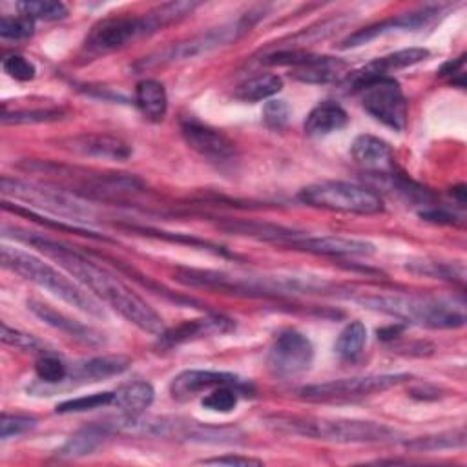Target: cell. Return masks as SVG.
<instances>
[{"label":"cell","instance_id":"1","mask_svg":"<svg viewBox=\"0 0 467 467\" xmlns=\"http://www.w3.org/2000/svg\"><path fill=\"white\" fill-rule=\"evenodd\" d=\"M18 239L33 244L51 259H55L69 275L75 277L80 285L91 290L97 297H100L108 306L119 312L128 323L135 325L142 332L161 336L166 330L162 317L137 294L133 292L124 281H120L113 272L108 268L93 263L86 255L40 235L33 234H16Z\"/></svg>","mask_w":467,"mask_h":467},{"label":"cell","instance_id":"2","mask_svg":"<svg viewBox=\"0 0 467 467\" xmlns=\"http://www.w3.org/2000/svg\"><path fill=\"white\" fill-rule=\"evenodd\" d=\"M356 301L368 310L425 328H458L465 325L463 303H456L454 299L405 294H365Z\"/></svg>","mask_w":467,"mask_h":467},{"label":"cell","instance_id":"3","mask_svg":"<svg viewBox=\"0 0 467 467\" xmlns=\"http://www.w3.org/2000/svg\"><path fill=\"white\" fill-rule=\"evenodd\" d=\"M2 266L22 275L24 279L35 283L40 288H46L64 303L75 306L77 310L89 314L93 317H104L106 312L100 303L89 296L84 288H80L67 275L58 272L55 266L47 265L40 257L27 254L15 246H2Z\"/></svg>","mask_w":467,"mask_h":467},{"label":"cell","instance_id":"4","mask_svg":"<svg viewBox=\"0 0 467 467\" xmlns=\"http://www.w3.org/2000/svg\"><path fill=\"white\" fill-rule=\"evenodd\" d=\"M268 425L275 431L336 443H387L398 436L392 427L368 420L275 416L268 420Z\"/></svg>","mask_w":467,"mask_h":467},{"label":"cell","instance_id":"5","mask_svg":"<svg viewBox=\"0 0 467 467\" xmlns=\"http://www.w3.org/2000/svg\"><path fill=\"white\" fill-rule=\"evenodd\" d=\"M297 197L305 204L332 212L359 215L383 212V201L374 190L345 181H321L308 184L299 190Z\"/></svg>","mask_w":467,"mask_h":467},{"label":"cell","instance_id":"6","mask_svg":"<svg viewBox=\"0 0 467 467\" xmlns=\"http://www.w3.org/2000/svg\"><path fill=\"white\" fill-rule=\"evenodd\" d=\"M0 190L5 197L22 201L26 206H33L71 221H89L93 217V210L84 201L64 190L40 186L5 175L0 179Z\"/></svg>","mask_w":467,"mask_h":467},{"label":"cell","instance_id":"7","mask_svg":"<svg viewBox=\"0 0 467 467\" xmlns=\"http://www.w3.org/2000/svg\"><path fill=\"white\" fill-rule=\"evenodd\" d=\"M254 22H255L254 15H248V16L237 18L235 22H228V24H223L219 27L202 31V33L193 35L186 40L171 44L170 47L162 49L157 57H150L148 60H144V66L177 62V60H186V58H193V57H199V55H206L213 49H219L223 46H228V44L235 42L239 36H243L252 27Z\"/></svg>","mask_w":467,"mask_h":467},{"label":"cell","instance_id":"8","mask_svg":"<svg viewBox=\"0 0 467 467\" xmlns=\"http://www.w3.org/2000/svg\"><path fill=\"white\" fill-rule=\"evenodd\" d=\"M356 93H359V100L363 109L374 117L383 126L401 131L407 122V99L390 75L376 77L361 84Z\"/></svg>","mask_w":467,"mask_h":467},{"label":"cell","instance_id":"9","mask_svg":"<svg viewBox=\"0 0 467 467\" xmlns=\"http://www.w3.org/2000/svg\"><path fill=\"white\" fill-rule=\"evenodd\" d=\"M407 374H368V376H354L343 379H332L325 383L306 385L299 390L301 398L310 401H343L356 400L363 396H370L376 392H385L403 381H407Z\"/></svg>","mask_w":467,"mask_h":467},{"label":"cell","instance_id":"10","mask_svg":"<svg viewBox=\"0 0 467 467\" xmlns=\"http://www.w3.org/2000/svg\"><path fill=\"white\" fill-rule=\"evenodd\" d=\"M312 363H314L312 341L305 334L294 328L281 330L274 337L266 356L268 370L281 379H294L306 374Z\"/></svg>","mask_w":467,"mask_h":467},{"label":"cell","instance_id":"11","mask_svg":"<svg viewBox=\"0 0 467 467\" xmlns=\"http://www.w3.org/2000/svg\"><path fill=\"white\" fill-rule=\"evenodd\" d=\"M151 33L155 31L148 13L140 16H109L91 27L84 40V49L91 55H104Z\"/></svg>","mask_w":467,"mask_h":467},{"label":"cell","instance_id":"12","mask_svg":"<svg viewBox=\"0 0 467 467\" xmlns=\"http://www.w3.org/2000/svg\"><path fill=\"white\" fill-rule=\"evenodd\" d=\"M270 66H292L294 78L306 84H328L334 80H341L347 77V62L336 57H321L297 49H283L275 51L263 60Z\"/></svg>","mask_w":467,"mask_h":467},{"label":"cell","instance_id":"13","mask_svg":"<svg viewBox=\"0 0 467 467\" xmlns=\"http://www.w3.org/2000/svg\"><path fill=\"white\" fill-rule=\"evenodd\" d=\"M181 133L186 144L210 162L223 164L235 157V144L221 130H215L195 117L181 120Z\"/></svg>","mask_w":467,"mask_h":467},{"label":"cell","instance_id":"14","mask_svg":"<svg viewBox=\"0 0 467 467\" xmlns=\"http://www.w3.org/2000/svg\"><path fill=\"white\" fill-rule=\"evenodd\" d=\"M427 57H429V49H425V47H407V49H400V51L383 55L379 58H374L367 66H363L352 73H347L345 88L348 91H356L361 84H365L370 78L389 77L390 71H398V69L414 66L418 62H423Z\"/></svg>","mask_w":467,"mask_h":467},{"label":"cell","instance_id":"15","mask_svg":"<svg viewBox=\"0 0 467 467\" xmlns=\"http://www.w3.org/2000/svg\"><path fill=\"white\" fill-rule=\"evenodd\" d=\"M219 385H239V387H252L250 383L243 381L235 374L219 372V370H199L190 368L177 374L170 383V394L177 401H188L199 394H206Z\"/></svg>","mask_w":467,"mask_h":467},{"label":"cell","instance_id":"16","mask_svg":"<svg viewBox=\"0 0 467 467\" xmlns=\"http://www.w3.org/2000/svg\"><path fill=\"white\" fill-rule=\"evenodd\" d=\"M438 13H440V7H421V9H416V11H409V13H403V15H398V16L376 22L372 26H367V27L348 35L341 42V47L343 49L356 47V46L367 44V42H370V40H374V38H378L381 35L392 33V31H407V29L412 31V29H418V27L429 24Z\"/></svg>","mask_w":467,"mask_h":467},{"label":"cell","instance_id":"17","mask_svg":"<svg viewBox=\"0 0 467 467\" xmlns=\"http://www.w3.org/2000/svg\"><path fill=\"white\" fill-rule=\"evenodd\" d=\"M288 246L336 257H361L374 254V244L368 241L341 235H310L305 232H299Z\"/></svg>","mask_w":467,"mask_h":467},{"label":"cell","instance_id":"18","mask_svg":"<svg viewBox=\"0 0 467 467\" xmlns=\"http://www.w3.org/2000/svg\"><path fill=\"white\" fill-rule=\"evenodd\" d=\"M60 144L66 150L82 157L126 161L131 155V146L126 140L108 133H80V135L64 139Z\"/></svg>","mask_w":467,"mask_h":467},{"label":"cell","instance_id":"19","mask_svg":"<svg viewBox=\"0 0 467 467\" xmlns=\"http://www.w3.org/2000/svg\"><path fill=\"white\" fill-rule=\"evenodd\" d=\"M235 325L232 323V319H226L223 316H208L202 319H190L181 323L179 327L171 328V330H164L159 336V345L170 348L175 345H181L184 341L201 337V336H210V334H224L234 330Z\"/></svg>","mask_w":467,"mask_h":467},{"label":"cell","instance_id":"20","mask_svg":"<svg viewBox=\"0 0 467 467\" xmlns=\"http://www.w3.org/2000/svg\"><path fill=\"white\" fill-rule=\"evenodd\" d=\"M27 306L46 325H49V327H53V328H57V330H60V332H64V334L82 341V343L99 345V343L104 341V337L95 328H91V327H88V325H84V323H80L77 319H71L69 316L55 310L53 306H49V305H46L42 301L31 299V301H27Z\"/></svg>","mask_w":467,"mask_h":467},{"label":"cell","instance_id":"21","mask_svg":"<svg viewBox=\"0 0 467 467\" xmlns=\"http://www.w3.org/2000/svg\"><path fill=\"white\" fill-rule=\"evenodd\" d=\"M131 365V361L126 356H95L84 361L75 363L69 368V374L66 378V381L69 383H89V381H100V379H108L113 376L122 374L128 367Z\"/></svg>","mask_w":467,"mask_h":467},{"label":"cell","instance_id":"22","mask_svg":"<svg viewBox=\"0 0 467 467\" xmlns=\"http://www.w3.org/2000/svg\"><path fill=\"white\" fill-rule=\"evenodd\" d=\"M347 122H348L347 111L337 102L325 100L306 115L305 133L308 137H325L343 130Z\"/></svg>","mask_w":467,"mask_h":467},{"label":"cell","instance_id":"23","mask_svg":"<svg viewBox=\"0 0 467 467\" xmlns=\"http://www.w3.org/2000/svg\"><path fill=\"white\" fill-rule=\"evenodd\" d=\"M352 157L358 164L370 170H383L390 166L392 148L379 137L374 135H359L352 142Z\"/></svg>","mask_w":467,"mask_h":467},{"label":"cell","instance_id":"24","mask_svg":"<svg viewBox=\"0 0 467 467\" xmlns=\"http://www.w3.org/2000/svg\"><path fill=\"white\" fill-rule=\"evenodd\" d=\"M135 104L150 120H162L168 109V95L164 86L155 78H144L135 86Z\"/></svg>","mask_w":467,"mask_h":467},{"label":"cell","instance_id":"25","mask_svg":"<svg viewBox=\"0 0 467 467\" xmlns=\"http://www.w3.org/2000/svg\"><path fill=\"white\" fill-rule=\"evenodd\" d=\"M109 429L104 423H93L80 431H77L73 436L67 438V441L57 451L58 458H82L91 452H95L104 438L108 436Z\"/></svg>","mask_w":467,"mask_h":467},{"label":"cell","instance_id":"26","mask_svg":"<svg viewBox=\"0 0 467 467\" xmlns=\"http://www.w3.org/2000/svg\"><path fill=\"white\" fill-rule=\"evenodd\" d=\"M155 398L151 383L137 379L119 387L113 392V407L120 409L124 414H142Z\"/></svg>","mask_w":467,"mask_h":467},{"label":"cell","instance_id":"27","mask_svg":"<svg viewBox=\"0 0 467 467\" xmlns=\"http://www.w3.org/2000/svg\"><path fill=\"white\" fill-rule=\"evenodd\" d=\"M283 89V78L275 73H257L235 88V97L243 102L270 100Z\"/></svg>","mask_w":467,"mask_h":467},{"label":"cell","instance_id":"28","mask_svg":"<svg viewBox=\"0 0 467 467\" xmlns=\"http://www.w3.org/2000/svg\"><path fill=\"white\" fill-rule=\"evenodd\" d=\"M254 392L252 387H239V385H219L215 389H212L210 392L204 394V398L201 400V405L208 410L213 412H232L241 396H250Z\"/></svg>","mask_w":467,"mask_h":467},{"label":"cell","instance_id":"29","mask_svg":"<svg viewBox=\"0 0 467 467\" xmlns=\"http://www.w3.org/2000/svg\"><path fill=\"white\" fill-rule=\"evenodd\" d=\"M465 445V432L463 429L441 432L434 436H420L410 441H405V447L414 452H432V451H445V449H460Z\"/></svg>","mask_w":467,"mask_h":467},{"label":"cell","instance_id":"30","mask_svg":"<svg viewBox=\"0 0 467 467\" xmlns=\"http://www.w3.org/2000/svg\"><path fill=\"white\" fill-rule=\"evenodd\" d=\"M365 343H367V328H365V325L361 321H350L339 332L334 348H336V352L343 359H354V358H358L361 354Z\"/></svg>","mask_w":467,"mask_h":467},{"label":"cell","instance_id":"31","mask_svg":"<svg viewBox=\"0 0 467 467\" xmlns=\"http://www.w3.org/2000/svg\"><path fill=\"white\" fill-rule=\"evenodd\" d=\"M16 9L20 15H26L33 20H62L67 16V7L62 2L55 0H29V2H18Z\"/></svg>","mask_w":467,"mask_h":467},{"label":"cell","instance_id":"32","mask_svg":"<svg viewBox=\"0 0 467 467\" xmlns=\"http://www.w3.org/2000/svg\"><path fill=\"white\" fill-rule=\"evenodd\" d=\"M35 374L42 383L47 385H60L66 381L69 374V367L53 352H46L38 356L35 363Z\"/></svg>","mask_w":467,"mask_h":467},{"label":"cell","instance_id":"33","mask_svg":"<svg viewBox=\"0 0 467 467\" xmlns=\"http://www.w3.org/2000/svg\"><path fill=\"white\" fill-rule=\"evenodd\" d=\"M62 111L57 108H33V109H13L2 111L4 124H38V122H53L62 119Z\"/></svg>","mask_w":467,"mask_h":467},{"label":"cell","instance_id":"34","mask_svg":"<svg viewBox=\"0 0 467 467\" xmlns=\"http://www.w3.org/2000/svg\"><path fill=\"white\" fill-rule=\"evenodd\" d=\"M108 405H113V392H95V394L66 400L58 403L55 410L58 414H71V412H86V410H93Z\"/></svg>","mask_w":467,"mask_h":467},{"label":"cell","instance_id":"35","mask_svg":"<svg viewBox=\"0 0 467 467\" xmlns=\"http://www.w3.org/2000/svg\"><path fill=\"white\" fill-rule=\"evenodd\" d=\"M409 268L418 274H425L436 279H449V281H460L463 283V266H454L452 263H441V261H418L410 263Z\"/></svg>","mask_w":467,"mask_h":467},{"label":"cell","instance_id":"36","mask_svg":"<svg viewBox=\"0 0 467 467\" xmlns=\"http://www.w3.org/2000/svg\"><path fill=\"white\" fill-rule=\"evenodd\" d=\"M2 341L5 345H11L18 350H26V352H36L38 356L46 354V352H51L46 348V345L36 339L35 336L27 334V332H22V330H16V328H11L7 323H2V334H0Z\"/></svg>","mask_w":467,"mask_h":467},{"label":"cell","instance_id":"37","mask_svg":"<svg viewBox=\"0 0 467 467\" xmlns=\"http://www.w3.org/2000/svg\"><path fill=\"white\" fill-rule=\"evenodd\" d=\"M35 33V20L26 15L0 18V36L5 40H26Z\"/></svg>","mask_w":467,"mask_h":467},{"label":"cell","instance_id":"38","mask_svg":"<svg viewBox=\"0 0 467 467\" xmlns=\"http://www.w3.org/2000/svg\"><path fill=\"white\" fill-rule=\"evenodd\" d=\"M2 67L4 71L15 78V80H22V82H27V80H33L35 75H36V67L31 60H27L26 57L18 55V53H9L2 58Z\"/></svg>","mask_w":467,"mask_h":467},{"label":"cell","instance_id":"39","mask_svg":"<svg viewBox=\"0 0 467 467\" xmlns=\"http://www.w3.org/2000/svg\"><path fill=\"white\" fill-rule=\"evenodd\" d=\"M36 425V420L29 414H7L4 412L0 418V438L7 440L13 436H20L31 431Z\"/></svg>","mask_w":467,"mask_h":467},{"label":"cell","instance_id":"40","mask_svg":"<svg viewBox=\"0 0 467 467\" xmlns=\"http://www.w3.org/2000/svg\"><path fill=\"white\" fill-rule=\"evenodd\" d=\"M290 117V108L281 99H270L263 108V120L274 130H281Z\"/></svg>","mask_w":467,"mask_h":467},{"label":"cell","instance_id":"41","mask_svg":"<svg viewBox=\"0 0 467 467\" xmlns=\"http://www.w3.org/2000/svg\"><path fill=\"white\" fill-rule=\"evenodd\" d=\"M204 465H232V467H248V465H261L263 462L252 456H237V454H226V456H215L201 460Z\"/></svg>","mask_w":467,"mask_h":467}]
</instances>
